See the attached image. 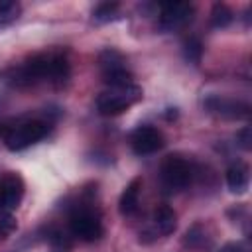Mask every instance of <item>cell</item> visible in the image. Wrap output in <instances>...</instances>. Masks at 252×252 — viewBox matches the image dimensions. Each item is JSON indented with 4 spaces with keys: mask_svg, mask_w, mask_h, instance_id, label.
<instances>
[{
    "mask_svg": "<svg viewBox=\"0 0 252 252\" xmlns=\"http://www.w3.org/2000/svg\"><path fill=\"white\" fill-rule=\"evenodd\" d=\"M142 89L138 85H126V87H116L106 93H100L96 96V110L102 116H116L128 110L132 104L142 100Z\"/></svg>",
    "mask_w": 252,
    "mask_h": 252,
    "instance_id": "obj_1",
    "label": "cell"
},
{
    "mask_svg": "<svg viewBox=\"0 0 252 252\" xmlns=\"http://www.w3.org/2000/svg\"><path fill=\"white\" fill-rule=\"evenodd\" d=\"M49 132V124L43 120H28V122H20L16 126H10L8 130H2L4 136V144L10 152H20L30 148L32 144L39 142L41 138H45Z\"/></svg>",
    "mask_w": 252,
    "mask_h": 252,
    "instance_id": "obj_2",
    "label": "cell"
},
{
    "mask_svg": "<svg viewBox=\"0 0 252 252\" xmlns=\"http://www.w3.org/2000/svg\"><path fill=\"white\" fill-rule=\"evenodd\" d=\"M69 230L83 242H96L104 234L100 217L89 209H79L69 217Z\"/></svg>",
    "mask_w": 252,
    "mask_h": 252,
    "instance_id": "obj_3",
    "label": "cell"
},
{
    "mask_svg": "<svg viewBox=\"0 0 252 252\" xmlns=\"http://www.w3.org/2000/svg\"><path fill=\"white\" fill-rule=\"evenodd\" d=\"M161 179L169 189H183L193 179L191 163L181 156H167L161 163Z\"/></svg>",
    "mask_w": 252,
    "mask_h": 252,
    "instance_id": "obj_4",
    "label": "cell"
},
{
    "mask_svg": "<svg viewBox=\"0 0 252 252\" xmlns=\"http://www.w3.org/2000/svg\"><path fill=\"white\" fill-rule=\"evenodd\" d=\"M130 146L138 156L156 154L163 148V134L154 126H138L130 134Z\"/></svg>",
    "mask_w": 252,
    "mask_h": 252,
    "instance_id": "obj_5",
    "label": "cell"
},
{
    "mask_svg": "<svg viewBox=\"0 0 252 252\" xmlns=\"http://www.w3.org/2000/svg\"><path fill=\"white\" fill-rule=\"evenodd\" d=\"M205 106L209 108V112H213L220 118H228V120H240V118L250 116V106L246 102L232 100V98L211 96V98L205 100Z\"/></svg>",
    "mask_w": 252,
    "mask_h": 252,
    "instance_id": "obj_6",
    "label": "cell"
},
{
    "mask_svg": "<svg viewBox=\"0 0 252 252\" xmlns=\"http://www.w3.org/2000/svg\"><path fill=\"white\" fill-rule=\"evenodd\" d=\"M193 8L189 2H165L159 4V26L163 30H173L191 20Z\"/></svg>",
    "mask_w": 252,
    "mask_h": 252,
    "instance_id": "obj_7",
    "label": "cell"
},
{
    "mask_svg": "<svg viewBox=\"0 0 252 252\" xmlns=\"http://www.w3.org/2000/svg\"><path fill=\"white\" fill-rule=\"evenodd\" d=\"M24 199V181L20 175L10 173L0 181V209L16 211Z\"/></svg>",
    "mask_w": 252,
    "mask_h": 252,
    "instance_id": "obj_8",
    "label": "cell"
},
{
    "mask_svg": "<svg viewBox=\"0 0 252 252\" xmlns=\"http://www.w3.org/2000/svg\"><path fill=\"white\" fill-rule=\"evenodd\" d=\"M140 193H142V177H134L122 191L118 199V211L124 217H130L138 211L140 205Z\"/></svg>",
    "mask_w": 252,
    "mask_h": 252,
    "instance_id": "obj_9",
    "label": "cell"
},
{
    "mask_svg": "<svg viewBox=\"0 0 252 252\" xmlns=\"http://www.w3.org/2000/svg\"><path fill=\"white\" fill-rule=\"evenodd\" d=\"M248 181H250V169L244 161H236L232 165H228L226 169V185L232 193L240 195L248 189Z\"/></svg>",
    "mask_w": 252,
    "mask_h": 252,
    "instance_id": "obj_10",
    "label": "cell"
},
{
    "mask_svg": "<svg viewBox=\"0 0 252 252\" xmlns=\"http://www.w3.org/2000/svg\"><path fill=\"white\" fill-rule=\"evenodd\" d=\"M154 224H156V230L159 234H171L177 228V215H175V211L171 207H167V205H159L154 211Z\"/></svg>",
    "mask_w": 252,
    "mask_h": 252,
    "instance_id": "obj_11",
    "label": "cell"
},
{
    "mask_svg": "<svg viewBox=\"0 0 252 252\" xmlns=\"http://www.w3.org/2000/svg\"><path fill=\"white\" fill-rule=\"evenodd\" d=\"M98 67H100L102 73H106V71L122 69V67H126V65H124V57H122V53H118L116 49L108 47V49L100 51V55H98Z\"/></svg>",
    "mask_w": 252,
    "mask_h": 252,
    "instance_id": "obj_12",
    "label": "cell"
},
{
    "mask_svg": "<svg viewBox=\"0 0 252 252\" xmlns=\"http://www.w3.org/2000/svg\"><path fill=\"white\" fill-rule=\"evenodd\" d=\"M118 14H120V4L116 2H100L93 10V18L96 22H112L118 18Z\"/></svg>",
    "mask_w": 252,
    "mask_h": 252,
    "instance_id": "obj_13",
    "label": "cell"
},
{
    "mask_svg": "<svg viewBox=\"0 0 252 252\" xmlns=\"http://www.w3.org/2000/svg\"><path fill=\"white\" fill-rule=\"evenodd\" d=\"M232 22V10L222 4V2H217L211 10V24L213 28H226L228 24Z\"/></svg>",
    "mask_w": 252,
    "mask_h": 252,
    "instance_id": "obj_14",
    "label": "cell"
},
{
    "mask_svg": "<svg viewBox=\"0 0 252 252\" xmlns=\"http://www.w3.org/2000/svg\"><path fill=\"white\" fill-rule=\"evenodd\" d=\"M20 12H22V6L18 2H14V0H2L0 2V28L10 26L12 22H16L18 16H20Z\"/></svg>",
    "mask_w": 252,
    "mask_h": 252,
    "instance_id": "obj_15",
    "label": "cell"
},
{
    "mask_svg": "<svg viewBox=\"0 0 252 252\" xmlns=\"http://www.w3.org/2000/svg\"><path fill=\"white\" fill-rule=\"evenodd\" d=\"M183 55H185V59H187L189 63L197 65V63L201 61V55H203V45H201V41H199L197 37L185 39V41H183Z\"/></svg>",
    "mask_w": 252,
    "mask_h": 252,
    "instance_id": "obj_16",
    "label": "cell"
},
{
    "mask_svg": "<svg viewBox=\"0 0 252 252\" xmlns=\"http://www.w3.org/2000/svg\"><path fill=\"white\" fill-rule=\"evenodd\" d=\"M183 244L189 246V248H201L205 244V230L201 224H193L187 232H185V238H183Z\"/></svg>",
    "mask_w": 252,
    "mask_h": 252,
    "instance_id": "obj_17",
    "label": "cell"
},
{
    "mask_svg": "<svg viewBox=\"0 0 252 252\" xmlns=\"http://www.w3.org/2000/svg\"><path fill=\"white\" fill-rule=\"evenodd\" d=\"M234 138H236V144H238L244 152H250V150H252V128H250V126L240 128Z\"/></svg>",
    "mask_w": 252,
    "mask_h": 252,
    "instance_id": "obj_18",
    "label": "cell"
},
{
    "mask_svg": "<svg viewBox=\"0 0 252 252\" xmlns=\"http://www.w3.org/2000/svg\"><path fill=\"white\" fill-rule=\"evenodd\" d=\"M16 226H18V222H16L14 215H12L10 211L0 209V232H2V234H8V232L16 230Z\"/></svg>",
    "mask_w": 252,
    "mask_h": 252,
    "instance_id": "obj_19",
    "label": "cell"
},
{
    "mask_svg": "<svg viewBox=\"0 0 252 252\" xmlns=\"http://www.w3.org/2000/svg\"><path fill=\"white\" fill-rule=\"evenodd\" d=\"M219 252H244V250H242V246L236 244V242H226Z\"/></svg>",
    "mask_w": 252,
    "mask_h": 252,
    "instance_id": "obj_20",
    "label": "cell"
},
{
    "mask_svg": "<svg viewBox=\"0 0 252 252\" xmlns=\"http://www.w3.org/2000/svg\"><path fill=\"white\" fill-rule=\"evenodd\" d=\"M0 238H2V232H0Z\"/></svg>",
    "mask_w": 252,
    "mask_h": 252,
    "instance_id": "obj_21",
    "label": "cell"
}]
</instances>
